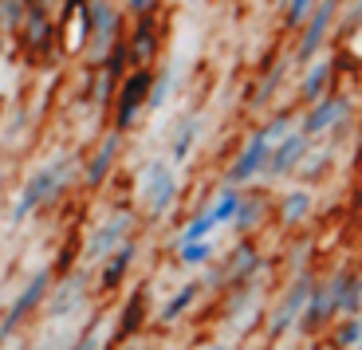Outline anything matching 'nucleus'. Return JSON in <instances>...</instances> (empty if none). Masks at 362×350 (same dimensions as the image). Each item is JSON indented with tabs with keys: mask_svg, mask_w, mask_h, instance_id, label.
<instances>
[{
	"mask_svg": "<svg viewBox=\"0 0 362 350\" xmlns=\"http://www.w3.org/2000/svg\"><path fill=\"white\" fill-rule=\"evenodd\" d=\"M71 170H75L71 153H64V158H52L47 165H40V170L28 173V181L20 185L16 201H12V225L28 221L40 205H47V201L59 197V193L67 189V181H71Z\"/></svg>",
	"mask_w": 362,
	"mask_h": 350,
	"instance_id": "f257e3e1",
	"label": "nucleus"
},
{
	"mask_svg": "<svg viewBox=\"0 0 362 350\" xmlns=\"http://www.w3.org/2000/svg\"><path fill=\"white\" fill-rule=\"evenodd\" d=\"M79 40H87V55L95 63H103L110 55V47L118 44V12L110 0H87L79 8Z\"/></svg>",
	"mask_w": 362,
	"mask_h": 350,
	"instance_id": "f03ea898",
	"label": "nucleus"
},
{
	"mask_svg": "<svg viewBox=\"0 0 362 350\" xmlns=\"http://www.w3.org/2000/svg\"><path fill=\"white\" fill-rule=\"evenodd\" d=\"M177 173H173V165L165 162H146L142 165V177H138V197H142L146 213L154 216H165L173 209V201H177Z\"/></svg>",
	"mask_w": 362,
	"mask_h": 350,
	"instance_id": "7ed1b4c3",
	"label": "nucleus"
},
{
	"mask_svg": "<svg viewBox=\"0 0 362 350\" xmlns=\"http://www.w3.org/2000/svg\"><path fill=\"white\" fill-rule=\"evenodd\" d=\"M130 236H134V213H130V209L110 213L107 221H99V225L87 233V244H83V264L107 260L110 252H115L122 240H130Z\"/></svg>",
	"mask_w": 362,
	"mask_h": 350,
	"instance_id": "20e7f679",
	"label": "nucleus"
},
{
	"mask_svg": "<svg viewBox=\"0 0 362 350\" xmlns=\"http://www.w3.org/2000/svg\"><path fill=\"white\" fill-rule=\"evenodd\" d=\"M150 91H154V75L146 71V67L130 71L127 79H122V87H118V95H115V126H110V130L127 134L130 126L138 122L142 107L150 103Z\"/></svg>",
	"mask_w": 362,
	"mask_h": 350,
	"instance_id": "39448f33",
	"label": "nucleus"
},
{
	"mask_svg": "<svg viewBox=\"0 0 362 350\" xmlns=\"http://www.w3.org/2000/svg\"><path fill=\"white\" fill-rule=\"evenodd\" d=\"M47 291H52V268H36L32 279L20 288V296L12 299V307L4 311V319H0V339H12V334H16L20 327L28 323V315L47 299Z\"/></svg>",
	"mask_w": 362,
	"mask_h": 350,
	"instance_id": "423d86ee",
	"label": "nucleus"
},
{
	"mask_svg": "<svg viewBox=\"0 0 362 350\" xmlns=\"http://www.w3.org/2000/svg\"><path fill=\"white\" fill-rule=\"evenodd\" d=\"M272 146H276V138L268 134V126H260L252 138H248L245 146H240V153L233 158V165L225 170V185H248V181L264 177V165H268V153Z\"/></svg>",
	"mask_w": 362,
	"mask_h": 350,
	"instance_id": "0eeeda50",
	"label": "nucleus"
},
{
	"mask_svg": "<svg viewBox=\"0 0 362 350\" xmlns=\"http://www.w3.org/2000/svg\"><path fill=\"white\" fill-rule=\"evenodd\" d=\"M311 288H315V276H311L308 268L299 272L296 279H291V288L284 291V299H280V307L272 311V319H268V334H288L291 327H299V315H303V307H308V299H311Z\"/></svg>",
	"mask_w": 362,
	"mask_h": 350,
	"instance_id": "6e6552de",
	"label": "nucleus"
},
{
	"mask_svg": "<svg viewBox=\"0 0 362 350\" xmlns=\"http://www.w3.org/2000/svg\"><path fill=\"white\" fill-rule=\"evenodd\" d=\"M339 291H343V272H335L331 279L315 284V288H311L308 307H303V315H299V331L315 334L323 323H331V319L339 315Z\"/></svg>",
	"mask_w": 362,
	"mask_h": 350,
	"instance_id": "1a4fd4ad",
	"label": "nucleus"
},
{
	"mask_svg": "<svg viewBox=\"0 0 362 350\" xmlns=\"http://www.w3.org/2000/svg\"><path fill=\"white\" fill-rule=\"evenodd\" d=\"M339 4H343V0H319V4H315L311 20L303 24V36H299V44H296V63L319 59V52H323L327 36H331V24H335Z\"/></svg>",
	"mask_w": 362,
	"mask_h": 350,
	"instance_id": "9d476101",
	"label": "nucleus"
},
{
	"mask_svg": "<svg viewBox=\"0 0 362 350\" xmlns=\"http://www.w3.org/2000/svg\"><path fill=\"white\" fill-rule=\"evenodd\" d=\"M311 138L303 134V130H291L288 138H280V142L272 146V153H268V165H264V181H280V177H288L291 170H299L303 165V158H308V150H311Z\"/></svg>",
	"mask_w": 362,
	"mask_h": 350,
	"instance_id": "9b49d317",
	"label": "nucleus"
},
{
	"mask_svg": "<svg viewBox=\"0 0 362 350\" xmlns=\"http://www.w3.org/2000/svg\"><path fill=\"white\" fill-rule=\"evenodd\" d=\"M346 115H351V99L346 95H323L319 103H311L308 115L299 118V130L308 138H319L327 130H335L339 122H346Z\"/></svg>",
	"mask_w": 362,
	"mask_h": 350,
	"instance_id": "f8f14e48",
	"label": "nucleus"
},
{
	"mask_svg": "<svg viewBox=\"0 0 362 350\" xmlns=\"http://www.w3.org/2000/svg\"><path fill=\"white\" fill-rule=\"evenodd\" d=\"M87 276L90 272H71V276L59 279V288L47 299V319H71L87 303Z\"/></svg>",
	"mask_w": 362,
	"mask_h": 350,
	"instance_id": "ddd939ff",
	"label": "nucleus"
},
{
	"mask_svg": "<svg viewBox=\"0 0 362 350\" xmlns=\"http://www.w3.org/2000/svg\"><path fill=\"white\" fill-rule=\"evenodd\" d=\"M252 272H260V252H256L252 244H236V252L209 276V284H213V288H225V284H240V288H245Z\"/></svg>",
	"mask_w": 362,
	"mask_h": 350,
	"instance_id": "4468645a",
	"label": "nucleus"
},
{
	"mask_svg": "<svg viewBox=\"0 0 362 350\" xmlns=\"http://www.w3.org/2000/svg\"><path fill=\"white\" fill-rule=\"evenodd\" d=\"M134 256H138V240L130 236V240H122V244H118V248L107 256V260H103L99 288H103V291L122 288V279H127V276H130V268H134Z\"/></svg>",
	"mask_w": 362,
	"mask_h": 350,
	"instance_id": "2eb2a0df",
	"label": "nucleus"
},
{
	"mask_svg": "<svg viewBox=\"0 0 362 350\" xmlns=\"http://www.w3.org/2000/svg\"><path fill=\"white\" fill-rule=\"evenodd\" d=\"M127 47H130V63H138V67H146V63L154 59V52H158V24H154V12H150V16H138L134 36L127 40Z\"/></svg>",
	"mask_w": 362,
	"mask_h": 350,
	"instance_id": "dca6fc26",
	"label": "nucleus"
},
{
	"mask_svg": "<svg viewBox=\"0 0 362 350\" xmlns=\"http://www.w3.org/2000/svg\"><path fill=\"white\" fill-rule=\"evenodd\" d=\"M118 150H122V134H118V130H110V134L99 142L95 158L87 162V173H83V181H87V185H99V181H107V173H110V165H115Z\"/></svg>",
	"mask_w": 362,
	"mask_h": 350,
	"instance_id": "f3484780",
	"label": "nucleus"
},
{
	"mask_svg": "<svg viewBox=\"0 0 362 350\" xmlns=\"http://www.w3.org/2000/svg\"><path fill=\"white\" fill-rule=\"evenodd\" d=\"M197 134H201V115L197 110H185L181 122H177V130H173V146H170L173 165H185V158H189L193 146H197Z\"/></svg>",
	"mask_w": 362,
	"mask_h": 350,
	"instance_id": "a211bd4d",
	"label": "nucleus"
},
{
	"mask_svg": "<svg viewBox=\"0 0 362 350\" xmlns=\"http://www.w3.org/2000/svg\"><path fill=\"white\" fill-rule=\"evenodd\" d=\"M52 36H55V24L47 20L44 4H32V12H28V20H24V44H28V52H47Z\"/></svg>",
	"mask_w": 362,
	"mask_h": 350,
	"instance_id": "6ab92c4d",
	"label": "nucleus"
},
{
	"mask_svg": "<svg viewBox=\"0 0 362 350\" xmlns=\"http://www.w3.org/2000/svg\"><path fill=\"white\" fill-rule=\"evenodd\" d=\"M331 67H335V63L323 59V55L308 63V71H303V79H299V95H303L308 103H319V99L327 95V79H331Z\"/></svg>",
	"mask_w": 362,
	"mask_h": 350,
	"instance_id": "aec40b11",
	"label": "nucleus"
},
{
	"mask_svg": "<svg viewBox=\"0 0 362 350\" xmlns=\"http://www.w3.org/2000/svg\"><path fill=\"white\" fill-rule=\"evenodd\" d=\"M146 323V291H134V296L122 303V315H118V327H115V339H134Z\"/></svg>",
	"mask_w": 362,
	"mask_h": 350,
	"instance_id": "412c9836",
	"label": "nucleus"
},
{
	"mask_svg": "<svg viewBox=\"0 0 362 350\" xmlns=\"http://www.w3.org/2000/svg\"><path fill=\"white\" fill-rule=\"evenodd\" d=\"M240 197H245V193H240V189L236 185H225L217 193V197H213V205L205 209L209 216H213V225H233V216H236V209H240Z\"/></svg>",
	"mask_w": 362,
	"mask_h": 350,
	"instance_id": "4be33fe9",
	"label": "nucleus"
},
{
	"mask_svg": "<svg viewBox=\"0 0 362 350\" xmlns=\"http://www.w3.org/2000/svg\"><path fill=\"white\" fill-rule=\"evenodd\" d=\"M197 296H201V284H185V288H177L170 299H165L162 311H158V319H162V323H177L181 315L197 303Z\"/></svg>",
	"mask_w": 362,
	"mask_h": 350,
	"instance_id": "5701e85b",
	"label": "nucleus"
},
{
	"mask_svg": "<svg viewBox=\"0 0 362 350\" xmlns=\"http://www.w3.org/2000/svg\"><path fill=\"white\" fill-rule=\"evenodd\" d=\"M308 216H311V193L308 189H291L280 201V221L284 225H303Z\"/></svg>",
	"mask_w": 362,
	"mask_h": 350,
	"instance_id": "b1692460",
	"label": "nucleus"
},
{
	"mask_svg": "<svg viewBox=\"0 0 362 350\" xmlns=\"http://www.w3.org/2000/svg\"><path fill=\"white\" fill-rule=\"evenodd\" d=\"M264 209H268V201H264L260 193H248V197H240V209H236V216H233L236 233H252V228L260 225Z\"/></svg>",
	"mask_w": 362,
	"mask_h": 350,
	"instance_id": "393cba45",
	"label": "nucleus"
},
{
	"mask_svg": "<svg viewBox=\"0 0 362 350\" xmlns=\"http://www.w3.org/2000/svg\"><path fill=\"white\" fill-rule=\"evenodd\" d=\"M362 311V276L358 272H343V291H339V315L351 319Z\"/></svg>",
	"mask_w": 362,
	"mask_h": 350,
	"instance_id": "a878e982",
	"label": "nucleus"
},
{
	"mask_svg": "<svg viewBox=\"0 0 362 350\" xmlns=\"http://www.w3.org/2000/svg\"><path fill=\"white\" fill-rule=\"evenodd\" d=\"M173 87H177V63H165L162 71L154 75V91H150V103H146V107H154V110H162L165 103H170Z\"/></svg>",
	"mask_w": 362,
	"mask_h": 350,
	"instance_id": "bb28decb",
	"label": "nucleus"
},
{
	"mask_svg": "<svg viewBox=\"0 0 362 350\" xmlns=\"http://www.w3.org/2000/svg\"><path fill=\"white\" fill-rule=\"evenodd\" d=\"M213 252H217V240H193V244H177V256L185 268H201V264L213 260Z\"/></svg>",
	"mask_w": 362,
	"mask_h": 350,
	"instance_id": "cd10ccee",
	"label": "nucleus"
},
{
	"mask_svg": "<svg viewBox=\"0 0 362 350\" xmlns=\"http://www.w3.org/2000/svg\"><path fill=\"white\" fill-rule=\"evenodd\" d=\"M335 350H354L362 342V315H351V319H343V327L335 331Z\"/></svg>",
	"mask_w": 362,
	"mask_h": 350,
	"instance_id": "c85d7f7f",
	"label": "nucleus"
},
{
	"mask_svg": "<svg viewBox=\"0 0 362 350\" xmlns=\"http://www.w3.org/2000/svg\"><path fill=\"white\" fill-rule=\"evenodd\" d=\"M315 4H319V0H284V12H288L284 24H288V28H303V24H308V16L315 12Z\"/></svg>",
	"mask_w": 362,
	"mask_h": 350,
	"instance_id": "c756f323",
	"label": "nucleus"
},
{
	"mask_svg": "<svg viewBox=\"0 0 362 350\" xmlns=\"http://www.w3.org/2000/svg\"><path fill=\"white\" fill-rule=\"evenodd\" d=\"M28 12H32L28 0H0V16H4V24H8V28H24Z\"/></svg>",
	"mask_w": 362,
	"mask_h": 350,
	"instance_id": "7c9ffc66",
	"label": "nucleus"
},
{
	"mask_svg": "<svg viewBox=\"0 0 362 350\" xmlns=\"http://www.w3.org/2000/svg\"><path fill=\"white\" fill-rule=\"evenodd\" d=\"M284 71H288V67H284V59H276V63H272V67H268V75L260 79V91L252 95V103H268V95L276 91V83L284 79Z\"/></svg>",
	"mask_w": 362,
	"mask_h": 350,
	"instance_id": "2f4dec72",
	"label": "nucleus"
},
{
	"mask_svg": "<svg viewBox=\"0 0 362 350\" xmlns=\"http://www.w3.org/2000/svg\"><path fill=\"white\" fill-rule=\"evenodd\" d=\"M327 162H331V150H319L315 158H311V153H308V158H303V173H308V181H315L319 173L327 170Z\"/></svg>",
	"mask_w": 362,
	"mask_h": 350,
	"instance_id": "473e14b6",
	"label": "nucleus"
},
{
	"mask_svg": "<svg viewBox=\"0 0 362 350\" xmlns=\"http://www.w3.org/2000/svg\"><path fill=\"white\" fill-rule=\"evenodd\" d=\"M67 350H103V331H99V327H90V331H83Z\"/></svg>",
	"mask_w": 362,
	"mask_h": 350,
	"instance_id": "72a5a7b5",
	"label": "nucleus"
},
{
	"mask_svg": "<svg viewBox=\"0 0 362 350\" xmlns=\"http://www.w3.org/2000/svg\"><path fill=\"white\" fill-rule=\"evenodd\" d=\"M362 28V0H354L351 8H346V20H343V32H354Z\"/></svg>",
	"mask_w": 362,
	"mask_h": 350,
	"instance_id": "f704fd0d",
	"label": "nucleus"
},
{
	"mask_svg": "<svg viewBox=\"0 0 362 350\" xmlns=\"http://www.w3.org/2000/svg\"><path fill=\"white\" fill-rule=\"evenodd\" d=\"M127 8L134 12V16H150V12L158 8V0H127Z\"/></svg>",
	"mask_w": 362,
	"mask_h": 350,
	"instance_id": "c9c22d12",
	"label": "nucleus"
},
{
	"mask_svg": "<svg viewBox=\"0 0 362 350\" xmlns=\"http://www.w3.org/2000/svg\"><path fill=\"white\" fill-rule=\"evenodd\" d=\"M71 342H75V339H67V334H55V339H47V342H44V346H40V350H67V346H71Z\"/></svg>",
	"mask_w": 362,
	"mask_h": 350,
	"instance_id": "e433bc0d",
	"label": "nucleus"
},
{
	"mask_svg": "<svg viewBox=\"0 0 362 350\" xmlns=\"http://www.w3.org/2000/svg\"><path fill=\"white\" fill-rule=\"evenodd\" d=\"M205 350H228V342H209Z\"/></svg>",
	"mask_w": 362,
	"mask_h": 350,
	"instance_id": "4c0bfd02",
	"label": "nucleus"
},
{
	"mask_svg": "<svg viewBox=\"0 0 362 350\" xmlns=\"http://www.w3.org/2000/svg\"><path fill=\"white\" fill-rule=\"evenodd\" d=\"M0 28H4V16H0Z\"/></svg>",
	"mask_w": 362,
	"mask_h": 350,
	"instance_id": "58836bf2",
	"label": "nucleus"
},
{
	"mask_svg": "<svg viewBox=\"0 0 362 350\" xmlns=\"http://www.w3.org/2000/svg\"><path fill=\"white\" fill-rule=\"evenodd\" d=\"M354 350H362V342H358V346H354Z\"/></svg>",
	"mask_w": 362,
	"mask_h": 350,
	"instance_id": "ea45409f",
	"label": "nucleus"
},
{
	"mask_svg": "<svg viewBox=\"0 0 362 350\" xmlns=\"http://www.w3.org/2000/svg\"><path fill=\"white\" fill-rule=\"evenodd\" d=\"M358 315H362V311H358Z\"/></svg>",
	"mask_w": 362,
	"mask_h": 350,
	"instance_id": "a19ab883",
	"label": "nucleus"
}]
</instances>
